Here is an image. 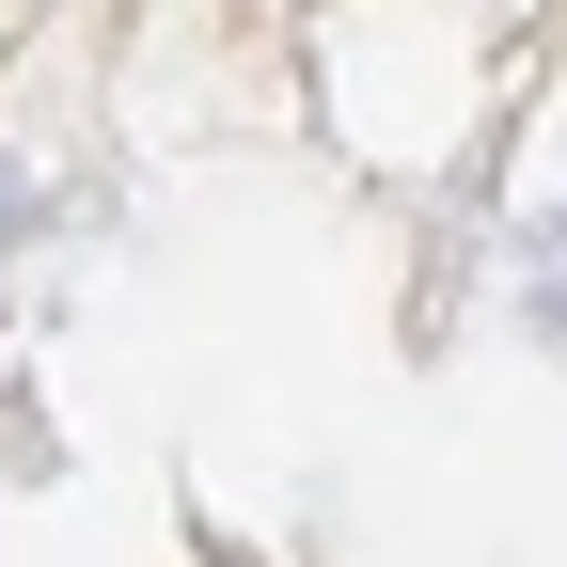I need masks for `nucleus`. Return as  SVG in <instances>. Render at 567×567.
I'll return each mask as SVG.
<instances>
[{"label": "nucleus", "mask_w": 567, "mask_h": 567, "mask_svg": "<svg viewBox=\"0 0 567 567\" xmlns=\"http://www.w3.org/2000/svg\"><path fill=\"white\" fill-rule=\"evenodd\" d=\"M536 316H551V331H567V221H551V237H536Z\"/></svg>", "instance_id": "1"}]
</instances>
